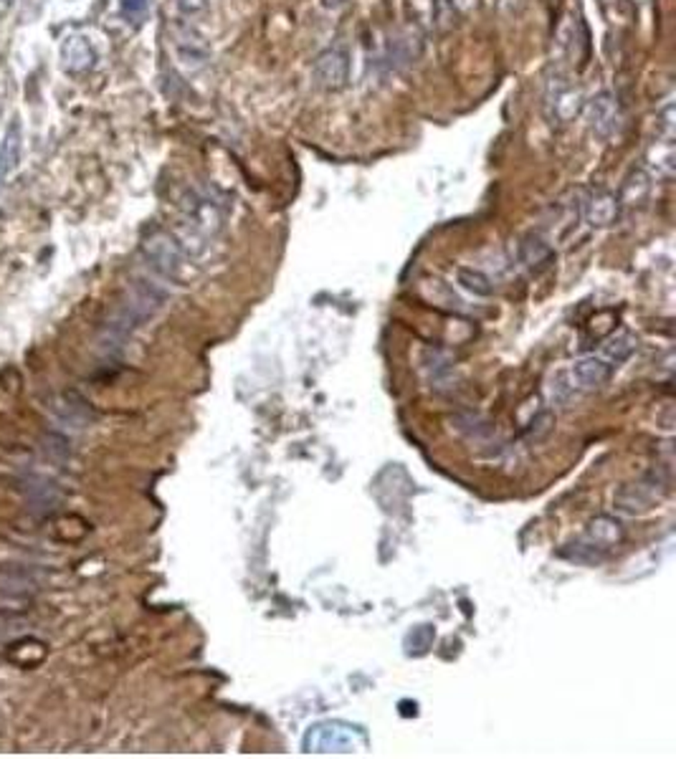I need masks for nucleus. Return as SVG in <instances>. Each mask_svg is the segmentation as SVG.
Instances as JSON below:
<instances>
[{
  "instance_id": "nucleus-17",
  "label": "nucleus",
  "mask_w": 676,
  "mask_h": 759,
  "mask_svg": "<svg viewBox=\"0 0 676 759\" xmlns=\"http://www.w3.org/2000/svg\"><path fill=\"white\" fill-rule=\"evenodd\" d=\"M651 180H654V178H651L644 168L634 170V172L626 178L623 188H620V196H619L620 208H636V205H641V203L648 197Z\"/></svg>"
},
{
  "instance_id": "nucleus-6",
  "label": "nucleus",
  "mask_w": 676,
  "mask_h": 759,
  "mask_svg": "<svg viewBox=\"0 0 676 759\" xmlns=\"http://www.w3.org/2000/svg\"><path fill=\"white\" fill-rule=\"evenodd\" d=\"M170 41L178 64L185 71H200L208 66L211 61V46L206 41V36L190 23H175L170 31Z\"/></svg>"
},
{
  "instance_id": "nucleus-9",
  "label": "nucleus",
  "mask_w": 676,
  "mask_h": 759,
  "mask_svg": "<svg viewBox=\"0 0 676 759\" xmlns=\"http://www.w3.org/2000/svg\"><path fill=\"white\" fill-rule=\"evenodd\" d=\"M312 76L320 89L324 92H339L345 89L347 82H350V57L345 48H327L322 51L317 61H314V69H312Z\"/></svg>"
},
{
  "instance_id": "nucleus-25",
  "label": "nucleus",
  "mask_w": 676,
  "mask_h": 759,
  "mask_svg": "<svg viewBox=\"0 0 676 759\" xmlns=\"http://www.w3.org/2000/svg\"><path fill=\"white\" fill-rule=\"evenodd\" d=\"M324 8H332V11H338V8H342L345 5V0H322Z\"/></svg>"
},
{
  "instance_id": "nucleus-5",
  "label": "nucleus",
  "mask_w": 676,
  "mask_h": 759,
  "mask_svg": "<svg viewBox=\"0 0 676 759\" xmlns=\"http://www.w3.org/2000/svg\"><path fill=\"white\" fill-rule=\"evenodd\" d=\"M365 745V731L360 727H347V724H317L304 737L307 752H353L357 746Z\"/></svg>"
},
{
  "instance_id": "nucleus-23",
  "label": "nucleus",
  "mask_w": 676,
  "mask_h": 759,
  "mask_svg": "<svg viewBox=\"0 0 676 759\" xmlns=\"http://www.w3.org/2000/svg\"><path fill=\"white\" fill-rule=\"evenodd\" d=\"M122 8L127 15H140L147 8V0H122Z\"/></svg>"
},
{
  "instance_id": "nucleus-15",
  "label": "nucleus",
  "mask_w": 676,
  "mask_h": 759,
  "mask_svg": "<svg viewBox=\"0 0 676 759\" xmlns=\"http://www.w3.org/2000/svg\"><path fill=\"white\" fill-rule=\"evenodd\" d=\"M555 253L549 249V243L542 236L537 233H527L524 239L520 240V261L522 266L530 268V271H545V268L552 264Z\"/></svg>"
},
{
  "instance_id": "nucleus-1",
  "label": "nucleus",
  "mask_w": 676,
  "mask_h": 759,
  "mask_svg": "<svg viewBox=\"0 0 676 759\" xmlns=\"http://www.w3.org/2000/svg\"><path fill=\"white\" fill-rule=\"evenodd\" d=\"M168 294L155 282L137 279L129 286L125 301L117 307L112 319L104 327V347H122V342L147 319H153L162 310Z\"/></svg>"
},
{
  "instance_id": "nucleus-14",
  "label": "nucleus",
  "mask_w": 676,
  "mask_h": 759,
  "mask_svg": "<svg viewBox=\"0 0 676 759\" xmlns=\"http://www.w3.org/2000/svg\"><path fill=\"white\" fill-rule=\"evenodd\" d=\"M674 162H676V150L672 137H659L651 142V147L646 150V172L651 178L659 180H669L674 175Z\"/></svg>"
},
{
  "instance_id": "nucleus-2",
  "label": "nucleus",
  "mask_w": 676,
  "mask_h": 759,
  "mask_svg": "<svg viewBox=\"0 0 676 759\" xmlns=\"http://www.w3.org/2000/svg\"><path fill=\"white\" fill-rule=\"evenodd\" d=\"M140 249L145 261H147V266L153 268L157 276H162V279H168V282L180 279L188 256H185L180 243H178V239H175L172 233L160 231V228H157V231H150V233L142 239Z\"/></svg>"
},
{
  "instance_id": "nucleus-7",
  "label": "nucleus",
  "mask_w": 676,
  "mask_h": 759,
  "mask_svg": "<svg viewBox=\"0 0 676 759\" xmlns=\"http://www.w3.org/2000/svg\"><path fill=\"white\" fill-rule=\"evenodd\" d=\"M180 208L185 213V225L193 228L196 233H200L203 239L211 240L213 236L221 233L224 228V211L221 205L208 196H200L196 190H188L180 203Z\"/></svg>"
},
{
  "instance_id": "nucleus-8",
  "label": "nucleus",
  "mask_w": 676,
  "mask_h": 759,
  "mask_svg": "<svg viewBox=\"0 0 676 759\" xmlns=\"http://www.w3.org/2000/svg\"><path fill=\"white\" fill-rule=\"evenodd\" d=\"M666 489H669V481L659 476V471L648 474L646 478H641L636 484H626L616 493V506L623 514H644L662 499Z\"/></svg>"
},
{
  "instance_id": "nucleus-13",
  "label": "nucleus",
  "mask_w": 676,
  "mask_h": 759,
  "mask_svg": "<svg viewBox=\"0 0 676 759\" xmlns=\"http://www.w3.org/2000/svg\"><path fill=\"white\" fill-rule=\"evenodd\" d=\"M610 372H613V367L608 365L603 357H595V354L578 360V362L573 365V370H570L573 382H578V388H583V390H598V388H603L608 380H610Z\"/></svg>"
},
{
  "instance_id": "nucleus-19",
  "label": "nucleus",
  "mask_w": 676,
  "mask_h": 759,
  "mask_svg": "<svg viewBox=\"0 0 676 759\" xmlns=\"http://www.w3.org/2000/svg\"><path fill=\"white\" fill-rule=\"evenodd\" d=\"M456 282H459V286H461L464 292H469V294H474V296H492L494 294L492 279H489V276H487L484 271H479V268L461 266L459 271H456Z\"/></svg>"
},
{
  "instance_id": "nucleus-26",
  "label": "nucleus",
  "mask_w": 676,
  "mask_h": 759,
  "mask_svg": "<svg viewBox=\"0 0 676 759\" xmlns=\"http://www.w3.org/2000/svg\"><path fill=\"white\" fill-rule=\"evenodd\" d=\"M13 5V0H0V11H8Z\"/></svg>"
},
{
  "instance_id": "nucleus-18",
  "label": "nucleus",
  "mask_w": 676,
  "mask_h": 759,
  "mask_svg": "<svg viewBox=\"0 0 676 759\" xmlns=\"http://www.w3.org/2000/svg\"><path fill=\"white\" fill-rule=\"evenodd\" d=\"M636 347H638V339H636V335H631V332H616V335H610V337L603 342V347H601V357L606 360L608 365L616 367L620 365V362H626L631 354L636 352Z\"/></svg>"
},
{
  "instance_id": "nucleus-24",
  "label": "nucleus",
  "mask_w": 676,
  "mask_h": 759,
  "mask_svg": "<svg viewBox=\"0 0 676 759\" xmlns=\"http://www.w3.org/2000/svg\"><path fill=\"white\" fill-rule=\"evenodd\" d=\"M451 5H453L459 13H471V11L479 5V0H451Z\"/></svg>"
},
{
  "instance_id": "nucleus-3",
  "label": "nucleus",
  "mask_w": 676,
  "mask_h": 759,
  "mask_svg": "<svg viewBox=\"0 0 676 759\" xmlns=\"http://www.w3.org/2000/svg\"><path fill=\"white\" fill-rule=\"evenodd\" d=\"M585 107V97L563 71L549 74L545 86V117L552 126L570 125Z\"/></svg>"
},
{
  "instance_id": "nucleus-10",
  "label": "nucleus",
  "mask_w": 676,
  "mask_h": 759,
  "mask_svg": "<svg viewBox=\"0 0 676 759\" xmlns=\"http://www.w3.org/2000/svg\"><path fill=\"white\" fill-rule=\"evenodd\" d=\"M620 203L616 193L608 190H595L593 196L585 197L583 203V218L591 228H608L619 221Z\"/></svg>"
},
{
  "instance_id": "nucleus-21",
  "label": "nucleus",
  "mask_w": 676,
  "mask_h": 759,
  "mask_svg": "<svg viewBox=\"0 0 676 759\" xmlns=\"http://www.w3.org/2000/svg\"><path fill=\"white\" fill-rule=\"evenodd\" d=\"M659 119V137H672L674 140V122H676V112H674V101L672 97L663 101V107L656 114Z\"/></svg>"
},
{
  "instance_id": "nucleus-16",
  "label": "nucleus",
  "mask_w": 676,
  "mask_h": 759,
  "mask_svg": "<svg viewBox=\"0 0 676 759\" xmlns=\"http://www.w3.org/2000/svg\"><path fill=\"white\" fill-rule=\"evenodd\" d=\"M623 537H626V529H623V524H620L619 519H613V517H595V519L588 524V532H585V539L601 549L616 547Z\"/></svg>"
},
{
  "instance_id": "nucleus-20",
  "label": "nucleus",
  "mask_w": 676,
  "mask_h": 759,
  "mask_svg": "<svg viewBox=\"0 0 676 759\" xmlns=\"http://www.w3.org/2000/svg\"><path fill=\"white\" fill-rule=\"evenodd\" d=\"M563 557L578 564H601L608 557V549L595 547L588 539H580V542H573L563 549Z\"/></svg>"
},
{
  "instance_id": "nucleus-22",
  "label": "nucleus",
  "mask_w": 676,
  "mask_h": 759,
  "mask_svg": "<svg viewBox=\"0 0 676 759\" xmlns=\"http://www.w3.org/2000/svg\"><path fill=\"white\" fill-rule=\"evenodd\" d=\"M172 5H175V11H178L180 15H185V18H193V15L206 11L208 0H172Z\"/></svg>"
},
{
  "instance_id": "nucleus-11",
  "label": "nucleus",
  "mask_w": 676,
  "mask_h": 759,
  "mask_svg": "<svg viewBox=\"0 0 676 759\" xmlns=\"http://www.w3.org/2000/svg\"><path fill=\"white\" fill-rule=\"evenodd\" d=\"M58 54H61L64 69L71 71V74H86L89 69H94V64H97V51H94V46L82 33L66 36Z\"/></svg>"
},
{
  "instance_id": "nucleus-12",
  "label": "nucleus",
  "mask_w": 676,
  "mask_h": 759,
  "mask_svg": "<svg viewBox=\"0 0 676 759\" xmlns=\"http://www.w3.org/2000/svg\"><path fill=\"white\" fill-rule=\"evenodd\" d=\"M23 157V129L21 122L13 119L5 126V135L0 140V183H5L13 175Z\"/></svg>"
},
{
  "instance_id": "nucleus-4",
  "label": "nucleus",
  "mask_w": 676,
  "mask_h": 759,
  "mask_svg": "<svg viewBox=\"0 0 676 759\" xmlns=\"http://www.w3.org/2000/svg\"><path fill=\"white\" fill-rule=\"evenodd\" d=\"M583 112H585V122H588V129H591L595 140L610 142L620 135L623 109H620L619 97H613L610 92H601L591 101H585Z\"/></svg>"
}]
</instances>
